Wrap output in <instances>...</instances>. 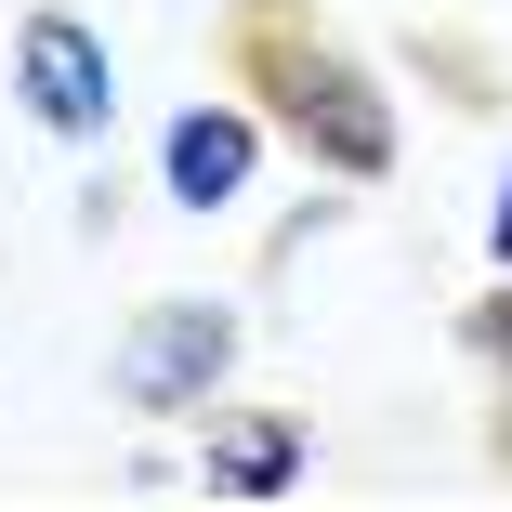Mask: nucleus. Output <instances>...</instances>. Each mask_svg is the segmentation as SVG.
<instances>
[{"label":"nucleus","mask_w":512,"mask_h":512,"mask_svg":"<svg viewBox=\"0 0 512 512\" xmlns=\"http://www.w3.org/2000/svg\"><path fill=\"white\" fill-rule=\"evenodd\" d=\"M447 342L473 355V381H486V394L512 381V263H486V289H473L460 316H447Z\"/></svg>","instance_id":"6"},{"label":"nucleus","mask_w":512,"mask_h":512,"mask_svg":"<svg viewBox=\"0 0 512 512\" xmlns=\"http://www.w3.org/2000/svg\"><path fill=\"white\" fill-rule=\"evenodd\" d=\"M486 263H512V158H499V184H486V237H473Z\"/></svg>","instance_id":"10"},{"label":"nucleus","mask_w":512,"mask_h":512,"mask_svg":"<svg viewBox=\"0 0 512 512\" xmlns=\"http://www.w3.org/2000/svg\"><path fill=\"white\" fill-rule=\"evenodd\" d=\"M237 368H250V302H224V289H158V302H132L119 342H106V407L145 421V434H171V421L197 434V421L237 394Z\"/></svg>","instance_id":"2"},{"label":"nucleus","mask_w":512,"mask_h":512,"mask_svg":"<svg viewBox=\"0 0 512 512\" xmlns=\"http://www.w3.org/2000/svg\"><path fill=\"white\" fill-rule=\"evenodd\" d=\"M0 92H14V119L53 158H106L119 145V53H106V27L79 0H27L0 27Z\"/></svg>","instance_id":"3"},{"label":"nucleus","mask_w":512,"mask_h":512,"mask_svg":"<svg viewBox=\"0 0 512 512\" xmlns=\"http://www.w3.org/2000/svg\"><path fill=\"white\" fill-rule=\"evenodd\" d=\"M184 473H197V499H237V512L302 499V486H316V421H302V407H237L224 394L211 421H197Z\"/></svg>","instance_id":"5"},{"label":"nucleus","mask_w":512,"mask_h":512,"mask_svg":"<svg viewBox=\"0 0 512 512\" xmlns=\"http://www.w3.org/2000/svg\"><path fill=\"white\" fill-rule=\"evenodd\" d=\"M224 79L263 106L276 158H302L316 184L381 197L407 171V119H394V79L316 14V0H224Z\"/></svg>","instance_id":"1"},{"label":"nucleus","mask_w":512,"mask_h":512,"mask_svg":"<svg viewBox=\"0 0 512 512\" xmlns=\"http://www.w3.org/2000/svg\"><path fill=\"white\" fill-rule=\"evenodd\" d=\"M263 158H276V132H263V106L224 79V92H184V106L158 119V197L184 224H224V211H250V184H263Z\"/></svg>","instance_id":"4"},{"label":"nucleus","mask_w":512,"mask_h":512,"mask_svg":"<svg viewBox=\"0 0 512 512\" xmlns=\"http://www.w3.org/2000/svg\"><path fill=\"white\" fill-rule=\"evenodd\" d=\"M421 66H434V92H447V106L499 119V66H473V53H460V27H421Z\"/></svg>","instance_id":"7"},{"label":"nucleus","mask_w":512,"mask_h":512,"mask_svg":"<svg viewBox=\"0 0 512 512\" xmlns=\"http://www.w3.org/2000/svg\"><path fill=\"white\" fill-rule=\"evenodd\" d=\"M342 211H355V184H316V197H302V211L276 224V250H263V276H289V263H302V250H316V237H329Z\"/></svg>","instance_id":"8"},{"label":"nucleus","mask_w":512,"mask_h":512,"mask_svg":"<svg viewBox=\"0 0 512 512\" xmlns=\"http://www.w3.org/2000/svg\"><path fill=\"white\" fill-rule=\"evenodd\" d=\"M119 486H132V499H158V486H197V473H184V447H132V473H119Z\"/></svg>","instance_id":"9"}]
</instances>
